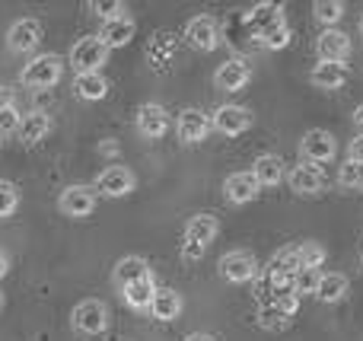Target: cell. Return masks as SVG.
Segmentation results:
<instances>
[{
    "mask_svg": "<svg viewBox=\"0 0 363 341\" xmlns=\"http://www.w3.org/2000/svg\"><path fill=\"white\" fill-rule=\"evenodd\" d=\"M0 306H4V294H0Z\"/></svg>",
    "mask_w": 363,
    "mask_h": 341,
    "instance_id": "ee69618b",
    "label": "cell"
},
{
    "mask_svg": "<svg viewBox=\"0 0 363 341\" xmlns=\"http://www.w3.org/2000/svg\"><path fill=\"white\" fill-rule=\"evenodd\" d=\"M121 294H125V303L128 306H134V310H147V306H150V300H153V294H157L153 274H150V278H144V281H134V284H128Z\"/></svg>",
    "mask_w": 363,
    "mask_h": 341,
    "instance_id": "f1b7e54d",
    "label": "cell"
},
{
    "mask_svg": "<svg viewBox=\"0 0 363 341\" xmlns=\"http://www.w3.org/2000/svg\"><path fill=\"white\" fill-rule=\"evenodd\" d=\"M0 147H4V138H0Z\"/></svg>",
    "mask_w": 363,
    "mask_h": 341,
    "instance_id": "bcb514c9",
    "label": "cell"
},
{
    "mask_svg": "<svg viewBox=\"0 0 363 341\" xmlns=\"http://www.w3.org/2000/svg\"><path fill=\"white\" fill-rule=\"evenodd\" d=\"M96 195L102 198H125L128 191L134 189V172L128 166H106L96 179Z\"/></svg>",
    "mask_w": 363,
    "mask_h": 341,
    "instance_id": "30bf717a",
    "label": "cell"
},
{
    "mask_svg": "<svg viewBox=\"0 0 363 341\" xmlns=\"http://www.w3.org/2000/svg\"><path fill=\"white\" fill-rule=\"evenodd\" d=\"M134 32H138V23H134L131 16H121V19H112V23H102L96 38H99L106 48H125L134 38Z\"/></svg>",
    "mask_w": 363,
    "mask_h": 341,
    "instance_id": "7402d4cb",
    "label": "cell"
},
{
    "mask_svg": "<svg viewBox=\"0 0 363 341\" xmlns=\"http://www.w3.org/2000/svg\"><path fill=\"white\" fill-rule=\"evenodd\" d=\"M89 6H93V13H99V16H102V23H112V19L128 16L121 0H93Z\"/></svg>",
    "mask_w": 363,
    "mask_h": 341,
    "instance_id": "e575fe53",
    "label": "cell"
},
{
    "mask_svg": "<svg viewBox=\"0 0 363 341\" xmlns=\"http://www.w3.org/2000/svg\"><path fill=\"white\" fill-rule=\"evenodd\" d=\"M150 278V265H147L140 255H125V259L115 265V284L125 291L128 284H134V281H144Z\"/></svg>",
    "mask_w": 363,
    "mask_h": 341,
    "instance_id": "d4e9b609",
    "label": "cell"
},
{
    "mask_svg": "<svg viewBox=\"0 0 363 341\" xmlns=\"http://www.w3.org/2000/svg\"><path fill=\"white\" fill-rule=\"evenodd\" d=\"M338 182L345 185V189H363V166L345 160V166L338 169Z\"/></svg>",
    "mask_w": 363,
    "mask_h": 341,
    "instance_id": "d590c367",
    "label": "cell"
},
{
    "mask_svg": "<svg viewBox=\"0 0 363 341\" xmlns=\"http://www.w3.org/2000/svg\"><path fill=\"white\" fill-rule=\"evenodd\" d=\"M347 160L363 166V134H357V138L351 140V147H347Z\"/></svg>",
    "mask_w": 363,
    "mask_h": 341,
    "instance_id": "f35d334b",
    "label": "cell"
},
{
    "mask_svg": "<svg viewBox=\"0 0 363 341\" xmlns=\"http://www.w3.org/2000/svg\"><path fill=\"white\" fill-rule=\"evenodd\" d=\"M347 291H351V281L345 278V274L338 272H328L319 278V287H315V297L322 300V303H338V300L347 297Z\"/></svg>",
    "mask_w": 363,
    "mask_h": 341,
    "instance_id": "484cf974",
    "label": "cell"
},
{
    "mask_svg": "<svg viewBox=\"0 0 363 341\" xmlns=\"http://www.w3.org/2000/svg\"><path fill=\"white\" fill-rule=\"evenodd\" d=\"M223 191L226 198H230L233 204H249L258 198V191H262V185L255 182V176L252 172H230L223 182Z\"/></svg>",
    "mask_w": 363,
    "mask_h": 341,
    "instance_id": "ac0fdd59",
    "label": "cell"
},
{
    "mask_svg": "<svg viewBox=\"0 0 363 341\" xmlns=\"http://www.w3.org/2000/svg\"><path fill=\"white\" fill-rule=\"evenodd\" d=\"M204 252H207L204 246H194V242H185V240H182V259H185V262H198V259H204Z\"/></svg>",
    "mask_w": 363,
    "mask_h": 341,
    "instance_id": "74e56055",
    "label": "cell"
},
{
    "mask_svg": "<svg viewBox=\"0 0 363 341\" xmlns=\"http://www.w3.org/2000/svg\"><path fill=\"white\" fill-rule=\"evenodd\" d=\"M19 208V189L6 179H0V217H10Z\"/></svg>",
    "mask_w": 363,
    "mask_h": 341,
    "instance_id": "836d02e7",
    "label": "cell"
},
{
    "mask_svg": "<svg viewBox=\"0 0 363 341\" xmlns=\"http://www.w3.org/2000/svg\"><path fill=\"white\" fill-rule=\"evenodd\" d=\"M48 131H51V118L35 108V112H29V115H23V118H19L16 138H19V144H23V147H35L38 140L48 138Z\"/></svg>",
    "mask_w": 363,
    "mask_h": 341,
    "instance_id": "d6986e66",
    "label": "cell"
},
{
    "mask_svg": "<svg viewBox=\"0 0 363 341\" xmlns=\"http://www.w3.org/2000/svg\"><path fill=\"white\" fill-rule=\"evenodd\" d=\"M19 118H23V115L16 112V106H6V108H0V138H4V134H16Z\"/></svg>",
    "mask_w": 363,
    "mask_h": 341,
    "instance_id": "8d00e7d4",
    "label": "cell"
},
{
    "mask_svg": "<svg viewBox=\"0 0 363 341\" xmlns=\"http://www.w3.org/2000/svg\"><path fill=\"white\" fill-rule=\"evenodd\" d=\"M106 57H108L106 45L96 35H86V38H77L74 48H70V67H74L77 74H99Z\"/></svg>",
    "mask_w": 363,
    "mask_h": 341,
    "instance_id": "7a4b0ae2",
    "label": "cell"
},
{
    "mask_svg": "<svg viewBox=\"0 0 363 341\" xmlns=\"http://www.w3.org/2000/svg\"><path fill=\"white\" fill-rule=\"evenodd\" d=\"M96 189H89V185H70V189L61 191V198H57V208H61V214L67 217H89L96 211Z\"/></svg>",
    "mask_w": 363,
    "mask_h": 341,
    "instance_id": "9c48e42d",
    "label": "cell"
},
{
    "mask_svg": "<svg viewBox=\"0 0 363 341\" xmlns=\"http://www.w3.org/2000/svg\"><path fill=\"white\" fill-rule=\"evenodd\" d=\"M249 125H252V112L242 108V106H220L211 118V128H217V131L226 134V138H239V134H245Z\"/></svg>",
    "mask_w": 363,
    "mask_h": 341,
    "instance_id": "4fadbf2b",
    "label": "cell"
},
{
    "mask_svg": "<svg viewBox=\"0 0 363 341\" xmlns=\"http://www.w3.org/2000/svg\"><path fill=\"white\" fill-rule=\"evenodd\" d=\"M287 185H290V191H296V195H322L328 179H325V172H322V166L303 163V166H294V169L287 172Z\"/></svg>",
    "mask_w": 363,
    "mask_h": 341,
    "instance_id": "7c38bea8",
    "label": "cell"
},
{
    "mask_svg": "<svg viewBox=\"0 0 363 341\" xmlns=\"http://www.w3.org/2000/svg\"><path fill=\"white\" fill-rule=\"evenodd\" d=\"M185 42L191 45V48H198V51H217L220 42H223V29H220V23H217L213 16L201 13V16L188 19V26H185Z\"/></svg>",
    "mask_w": 363,
    "mask_h": 341,
    "instance_id": "277c9868",
    "label": "cell"
},
{
    "mask_svg": "<svg viewBox=\"0 0 363 341\" xmlns=\"http://www.w3.org/2000/svg\"><path fill=\"white\" fill-rule=\"evenodd\" d=\"M255 38H258V42H262L268 51H281V48H287V45H290V38H294V32H290L287 19L281 16V19H274V23H271L264 32H258Z\"/></svg>",
    "mask_w": 363,
    "mask_h": 341,
    "instance_id": "83f0119b",
    "label": "cell"
},
{
    "mask_svg": "<svg viewBox=\"0 0 363 341\" xmlns=\"http://www.w3.org/2000/svg\"><path fill=\"white\" fill-rule=\"evenodd\" d=\"M64 74V61L57 55H38L32 57L29 64L23 67V74H19V83L29 89H48L55 86L57 80H61Z\"/></svg>",
    "mask_w": 363,
    "mask_h": 341,
    "instance_id": "6da1fadb",
    "label": "cell"
},
{
    "mask_svg": "<svg viewBox=\"0 0 363 341\" xmlns=\"http://www.w3.org/2000/svg\"><path fill=\"white\" fill-rule=\"evenodd\" d=\"M281 16H284L281 4H258V6H252L245 19H249V29L258 35V32H264L271 23H274V19H281Z\"/></svg>",
    "mask_w": 363,
    "mask_h": 341,
    "instance_id": "f546056e",
    "label": "cell"
},
{
    "mask_svg": "<svg viewBox=\"0 0 363 341\" xmlns=\"http://www.w3.org/2000/svg\"><path fill=\"white\" fill-rule=\"evenodd\" d=\"M138 131H140V138H147V140L166 138V131H169V115H166V108L160 106V102H144V106L138 108Z\"/></svg>",
    "mask_w": 363,
    "mask_h": 341,
    "instance_id": "5bb4252c",
    "label": "cell"
},
{
    "mask_svg": "<svg viewBox=\"0 0 363 341\" xmlns=\"http://www.w3.org/2000/svg\"><path fill=\"white\" fill-rule=\"evenodd\" d=\"M185 341H217V338L207 335V332H191V335H188Z\"/></svg>",
    "mask_w": 363,
    "mask_h": 341,
    "instance_id": "60d3db41",
    "label": "cell"
},
{
    "mask_svg": "<svg viewBox=\"0 0 363 341\" xmlns=\"http://www.w3.org/2000/svg\"><path fill=\"white\" fill-rule=\"evenodd\" d=\"M176 131H179V140L185 144H201L211 131V118H207L201 108H185L176 121Z\"/></svg>",
    "mask_w": 363,
    "mask_h": 341,
    "instance_id": "e0dca14e",
    "label": "cell"
},
{
    "mask_svg": "<svg viewBox=\"0 0 363 341\" xmlns=\"http://www.w3.org/2000/svg\"><path fill=\"white\" fill-rule=\"evenodd\" d=\"M300 255H296L294 246L281 249V252H274V259L268 262V274L264 278L271 281L274 287H294V278L300 274Z\"/></svg>",
    "mask_w": 363,
    "mask_h": 341,
    "instance_id": "8fae6325",
    "label": "cell"
},
{
    "mask_svg": "<svg viewBox=\"0 0 363 341\" xmlns=\"http://www.w3.org/2000/svg\"><path fill=\"white\" fill-rule=\"evenodd\" d=\"M360 32H363V19H360Z\"/></svg>",
    "mask_w": 363,
    "mask_h": 341,
    "instance_id": "f6af8a7d",
    "label": "cell"
},
{
    "mask_svg": "<svg viewBox=\"0 0 363 341\" xmlns=\"http://www.w3.org/2000/svg\"><path fill=\"white\" fill-rule=\"evenodd\" d=\"M315 51H319V61L347 64V57H351V38L341 29H325L315 38Z\"/></svg>",
    "mask_w": 363,
    "mask_h": 341,
    "instance_id": "9a60e30c",
    "label": "cell"
},
{
    "mask_svg": "<svg viewBox=\"0 0 363 341\" xmlns=\"http://www.w3.org/2000/svg\"><path fill=\"white\" fill-rule=\"evenodd\" d=\"M252 176H255V182L262 185V189H274V185L284 182V176H287V169H284V160L277 157V153H264V157L255 160V166H252Z\"/></svg>",
    "mask_w": 363,
    "mask_h": 341,
    "instance_id": "44dd1931",
    "label": "cell"
},
{
    "mask_svg": "<svg viewBox=\"0 0 363 341\" xmlns=\"http://www.w3.org/2000/svg\"><path fill=\"white\" fill-rule=\"evenodd\" d=\"M147 310H150V316L160 319V323H172L182 313V294L172 291V287H157V294H153Z\"/></svg>",
    "mask_w": 363,
    "mask_h": 341,
    "instance_id": "603a6c76",
    "label": "cell"
},
{
    "mask_svg": "<svg viewBox=\"0 0 363 341\" xmlns=\"http://www.w3.org/2000/svg\"><path fill=\"white\" fill-rule=\"evenodd\" d=\"M300 153L306 163L313 166H322L328 163V160H335V153H338V140H335L332 131H322V128H313V131L303 134L300 140Z\"/></svg>",
    "mask_w": 363,
    "mask_h": 341,
    "instance_id": "8992f818",
    "label": "cell"
},
{
    "mask_svg": "<svg viewBox=\"0 0 363 341\" xmlns=\"http://www.w3.org/2000/svg\"><path fill=\"white\" fill-rule=\"evenodd\" d=\"M354 125H357V128H363V102H360L357 108H354Z\"/></svg>",
    "mask_w": 363,
    "mask_h": 341,
    "instance_id": "b9f144b4",
    "label": "cell"
},
{
    "mask_svg": "<svg viewBox=\"0 0 363 341\" xmlns=\"http://www.w3.org/2000/svg\"><path fill=\"white\" fill-rule=\"evenodd\" d=\"M6 106H13V89L0 83V108H6Z\"/></svg>",
    "mask_w": 363,
    "mask_h": 341,
    "instance_id": "ab89813d",
    "label": "cell"
},
{
    "mask_svg": "<svg viewBox=\"0 0 363 341\" xmlns=\"http://www.w3.org/2000/svg\"><path fill=\"white\" fill-rule=\"evenodd\" d=\"M220 233V220L213 214H194L191 220L185 223V242H194V246H211Z\"/></svg>",
    "mask_w": 363,
    "mask_h": 341,
    "instance_id": "ffe728a7",
    "label": "cell"
},
{
    "mask_svg": "<svg viewBox=\"0 0 363 341\" xmlns=\"http://www.w3.org/2000/svg\"><path fill=\"white\" fill-rule=\"evenodd\" d=\"M70 323L83 335H102L108 329V310L102 300H80L70 313Z\"/></svg>",
    "mask_w": 363,
    "mask_h": 341,
    "instance_id": "5b68a950",
    "label": "cell"
},
{
    "mask_svg": "<svg viewBox=\"0 0 363 341\" xmlns=\"http://www.w3.org/2000/svg\"><path fill=\"white\" fill-rule=\"evenodd\" d=\"M296 310H300V297L296 294H284V297L258 306V323L264 329H287L290 319L296 316Z\"/></svg>",
    "mask_w": 363,
    "mask_h": 341,
    "instance_id": "ba28073f",
    "label": "cell"
},
{
    "mask_svg": "<svg viewBox=\"0 0 363 341\" xmlns=\"http://www.w3.org/2000/svg\"><path fill=\"white\" fill-rule=\"evenodd\" d=\"M220 274H223V281H230V284H249V281L258 278V262L252 252H245V249H233V252H226L223 259H220Z\"/></svg>",
    "mask_w": 363,
    "mask_h": 341,
    "instance_id": "52a82bcc",
    "label": "cell"
},
{
    "mask_svg": "<svg viewBox=\"0 0 363 341\" xmlns=\"http://www.w3.org/2000/svg\"><path fill=\"white\" fill-rule=\"evenodd\" d=\"M296 255H300L303 268H319L322 262H325V246H319V242H303V246H296Z\"/></svg>",
    "mask_w": 363,
    "mask_h": 341,
    "instance_id": "d6a6232c",
    "label": "cell"
},
{
    "mask_svg": "<svg viewBox=\"0 0 363 341\" xmlns=\"http://www.w3.org/2000/svg\"><path fill=\"white\" fill-rule=\"evenodd\" d=\"M249 80H252V67H249V61H242V57H230V61H223L220 70H217V77H213L217 89H223V93H239Z\"/></svg>",
    "mask_w": 363,
    "mask_h": 341,
    "instance_id": "2e32d148",
    "label": "cell"
},
{
    "mask_svg": "<svg viewBox=\"0 0 363 341\" xmlns=\"http://www.w3.org/2000/svg\"><path fill=\"white\" fill-rule=\"evenodd\" d=\"M74 93L86 102H99L108 96V80L102 74H77L74 77Z\"/></svg>",
    "mask_w": 363,
    "mask_h": 341,
    "instance_id": "4316f807",
    "label": "cell"
},
{
    "mask_svg": "<svg viewBox=\"0 0 363 341\" xmlns=\"http://www.w3.org/2000/svg\"><path fill=\"white\" fill-rule=\"evenodd\" d=\"M42 38H45V26L35 16H23L6 32V48L16 51V55H32L42 45Z\"/></svg>",
    "mask_w": 363,
    "mask_h": 341,
    "instance_id": "3957f363",
    "label": "cell"
},
{
    "mask_svg": "<svg viewBox=\"0 0 363 341\" xmlns=\"http://www.w3.org/2000/svg\"><path fill=\"white\" fill-rule=\"evenodd\" d=\"M319 268H300V274L294 278V294L296 297H306V294H313L315 297V287H319Z\"/></svg>",
    "mask_w": 363,
    "mask_h": 341,
    "instance_id": "1f68e13d",
    "label": "cell"
},
{
    "mask_svg": "<svg viewBox=\"0 0 363 341\" xmlns=\"http://www.w3.org/2000/svg\"><path fill=\"white\" fill-rule=\"evenodd\" d=\"M313 13H315V19H319V23H325L328 29H335V23L345 16V4H341V0H315Z\"/></svg>",
    "mask_w": 363,
    "mask_h": 341,
    "instance_id": "4dcf8cb0",
    "label": "cell"
},
{
    "mask_svg": "<svg viewBox=\"0 0 363 341\" xmlns=\"http://www.w3.org/2000/svg\"><path fill=\"white\" fill-rule=\"evenodd\" d=\"M309 80L319 89H338L347 83V64H332V61H319L309 74Z\"/></svg>",
    "mask_w": 363,
    "mask_h": 341,
    "instance_id": "cb8c5ba5",
    "label": "cell"
},
{
    "mask_svg": "<svg viewBox=\"0 0 363 341\" xmlns=\"http://www.w3.org/2000/svg\"><path fill=\"white\" fill-rule=\"evenodd\" d=\"M6 268H10V262H6V255L0 252V278H4V274H6Z\"/></svg>",
    "mask_w": 363,
    "mask_h": 341,
    "instance_id": "7bdbcfd3",
    "label": "cell"
}]
</instances>
